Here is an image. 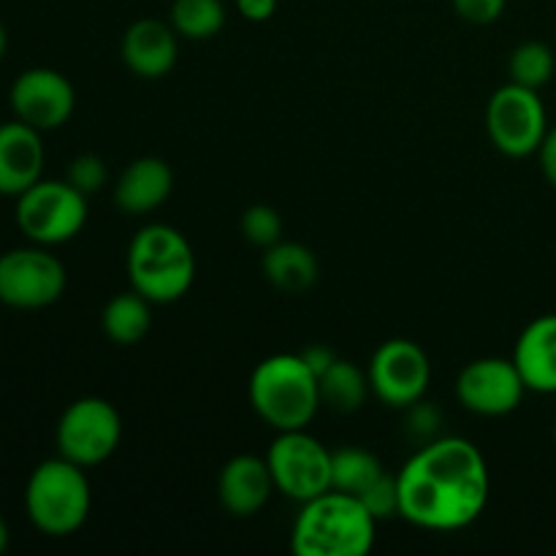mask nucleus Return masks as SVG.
<instances>
[{
  "label": "nucleus",
  "instance_id": "bb28decb",
  "mask_svg": "<svg viewBox=\"0 0 556 556\" xmlns=\"http://www.w3.org/2000/svg\"><path fill=\"white\" fill-rule=\"evenodd\" d=\"M358 500L367 505V510L378 521L400 516V486H396V476H389V472H386V476Z\"/></svg>",
  "mask_w": 556,
  "mask_h": 556
},
{
  "label": "nucleus",
  "instance_id": "412c9836",
  "mask_svg": "<svg viewBox=\"0 0 556 556\" xmlns=\"http://www.w3.org/2000/svg\"><path fill=\"white\" fill-rule=\"evenodd\" d=\"M320 402L337 413H356L367 402L369 391V375L358 364L345 362V358H334L326 367V372L318 378Z\"/></svg>",
  "mask_w": 556,
  "mask_h": 556
},
{
  "label": "nucleus",
  "instance_id": "9d476101",
  "mask_svg": "<svg viewBox=\"0 0 556 556\" xmlns=\"http://www.w3.org/2000/svg\"><path fill=\"white\" fill-rule=\"evenodd\" d=\"M369 386L383 405L402 407L424 400L432 380V362L418 342L396 337L386 340L369 362Z\"/></svg>",
  "mask_w": 556,
  "mask_h": 556
},
{
  "label": "nucleus",
  "instance_id": "f3484780",
  "mask_svg": "<svg viewBox=\"0 0 556 556\" xmlns=\"http://www.w3.org/2000/svg\"><path fill=\"white\" fill-rule=\"evenodd\" d=\"M174 190V172L163 157H139L117 179L114 204L125 215H150L163 206Z\"/></svg>",
  "mask_w": 556,
  "mask_h": 556
},
{
  "label": "nucleus",
  "instance_id": "5701e85b",
  "mask_svg": "<svg viewBox=\"0 0 556 556\" xmlns=\"http://www.w3.org/2000/svg\"><path fill=\"white\" fill-rule=\"evenodd\" d=\"M223 25H226L223 0H174L172 3V27L177 36L206 41L217 36Z\"/></svg>",
  "mask_w": 556,
  "mask_h": 556
},
{
  "label": "nucleus",
  "instance_id": "dca6fc26",
  "mask_svg": "<svg viewBox=\"0 0 556 556\" xmlns=\"http://www.w3.org/2000/svg\"><path fill=\"white\" fill-rule=\"evenodd\" d=\"M123 63L141 79H161L177 63V30L161 20H139L119 43Z\"/></svg>",
  "mask_w": 556,
  "mask_h": 556
},
{
  "label": "nucleus",
  "instance_id": "f8f14e48",
  "mask_svg": "<svg viewBox=\"0 0 556 556\" xmlns=\"http://www.w3.org/2000/svg\"><path fill=\"white\" fill-rule=\"evenodd\" d=\"M527 394L525 378L514 358H476L456 378V396L476 416H508Z\"/></svg>",
  "mask_w": 556,
  "mask_h": 556
},
{
  "label": "nucleus",
  "instance_id": "20e7f679",
  "mask_svg": "<svg viewBox=\"0 0 556 556\" xmlns=\"http://www.w3.org/2000/svg\"><path fill=\"white\" fill-rule=\"evenodd\" d=\"M130 288L152 304H172L195 280V253L182 231L166 223L141 228L128 248Z\"/></svg>",
  "mask_w": 556,
  "mask_h": 556
},
{
  "label": "nucleus",
  "instance_id": "a878e982",
  "mask_svg": "<svg viewBox=\"0 0 556 556\" xmlns=\"http://www.w3.org/2000/svg\"><path fill=\"white\" fill-rule=\"evenodd\" d=\"M106 179H109L106 163H103V157L92 155V152L76 157L68 168V182L85 195L98 193V190L106 185Z\"/></svg>",
  "mask_w": 556,
  "mask_h": 556
},
{
  "label": "nucleus",
  "instance_id": "7ed1b4c3",
  "mask_svg": "<svg viewBox=\"0 0 556 556\" xmlns=\"http://www.w3.org/2000/svg\"><path fill=\"white\" fill-rule=\"evenodd\" d=\"M248 396L258 418L277 432L309 427L320 402L318 375L307 367L302 353H275L250 375Z\"/></svg>",
  "mask_w": 556,
  "mask_h": 556
},
{
  "label": "nucleus",
  "instance_id": "0eeeda50",
  "mask_svg": "<svg viewBox=\"0 0 556 556\" xmlns=\"http://www.w3.org/2000/svg\"><path fill=\"white\" fill-rule=\"evenodd\" d=\"M54 440L63 459L79 467H96L117 451L123 440V418L112 402L85 396L65 407Z\"/></svg>",
  "mask_w": 556,
  "mask_h": 556
},
{
  "label": "nucleus",
  "instance_id": "a211bd4d",
  "mask_svg": "<svg viewBox=\"0 0 556 556\" xmlns=\"http://www.w3.org/2000/svg\"><path fill=\"white\" fill-rule=\"evenodd\" d=\"M514 364L525 378L527 391L556 394V315H541L519 334Z\"/></svg>",
  "mask_w": 556,
  "mask_h": 556
},
{
  "label": "nucleus",
  "instance_id": "72a5a7b5",
  "mask_svg": "<svg viewBox=\"0 0 556 556\" xmlns=\"http://www.w3.org/2000/svg\"><path fill=\"white\" fill-rule=\"evenodd\" d=\"M5 43H9V36H5V27H3V22H0V58H3V52H5Z\"/></svg>",
  "mask_w": 556,
  "mask_h": 556
},
{
  "label": "nucleus",
  "instance_id": "9b49d317",
  "mask_svg": "<svg viewBox=\"0 0 556 556\" xmlns=\"http://www.w3.org/2000/svg\"><path fill=\"white\" fill-rule=\"evenodd\" d=\"M65 291V266L41 248L0 255V302L16 309H41Z\"/></svg>",
  "mask_w": 556,
  "mask_h": 556
},
{
  "label": "nucleus",
  "instance_id": "f257e3e1",
  "mask_svg": "<svg viewBox=\"0 0 556 556\" xmlns=\"http://www.w3.org/2000/svg\"><path fill=\"white\" fill-rule=\"evenodd\" d=\"M400 516L421 530L454 532L470 527L489 503V465L465 438H434L396 472Z\"/></svg>",
  "mask_w": 556,
  "mask_h": 556
},
{
  "label": "nucleus",
  "instance_id": "6ab92c4d",
  "mask_svg": "<svg viewBox=\"0 0 556 556\" xmlns=\"http://www.w3.org/2000/svg\"><path fill=\"white\" fill-rule=\"evenodd\" d=\"M264 275L277 291L304 293L318 280V258L299 242H277L264 250Z\"/></svg>",
  "mask_w": 556,
  "mask_h": 556
},
{
  "label": "nucleus",
  "instance_id": "4468645a",
  "mask_svg": "<svg viewBox=\"0 0 556 556\" xmlns=\"http://www.w3.org/2000/svg\"><path fill=\"white\" fill-rule=\"evenodd\" d=\"M275 478H271L266 456L239 454L226 462L217 478V497L220 505L237 519H250L269 503L275 492Z\"/></svg>",
  "mask_w": 556,
  "mask_h": 556
},
{
  "label": "nucleus",
  "instance_id": "ddd939ff",
  "mask_svg": "<svg viewBox=\"0 0 556 556\" xmlns=\"http://www.w3.org/2000/svg\"><path fill=\"white\" fill-rule=\"evenodd\" d=\"M76 106V92L60 71L30 68L16 76L11 87V109L16 119L36 130H54L68 123Z\"/></svg>",
  "mask_w": 556,
  "mask_h": 556
},
{
  "label": "nucleus",
  "instance_id": "6e6552de",
  "mask_svg": "<svg viewBox=\"0 0 556 556\" xmlns=\"http://www.w3.org/2000/svg\"><path fill=\"white\" fill-rule=\"evenodd\" d=\"M277 492L299 505L331 489V451L304 429L277 432L266 454Z\"/></svg>",
  "mask_w": 556,
  "mask_h": 556
},
{
  "label": "nucleus",
  "instance_id": "2f4dec72",
  "mask_svg": "<svg viewBox=\"0 0 556 556\" xmlns=\"http://www.w3.org/2000/svg\"><path fill=\"white\" fill-rule=\"evenodd\" d=\"M302 356H304V362H307V367L313 369V372L318 375V378L326 372V367H329V364L337 358L334 353L329 351V348H320V345L307 348V351H304Z\"/></svg>",
  "mask_w": 556,
  "mask_h": 556
},
{
  "label": "nucleus",
  "instance_id": "f03ea898",
  "mask_svg": "<svg viewBox=\"0 0 556 556\" xmlns=\"http://www.w3.org/2000/svg\"><path fill=\"white\" fill-rule=\"evenodd\" d=\"M378 519L358 497L345 492L318 494L302 503L291 530L296 556H364L372 552Z\"/></svg>",
  "mask_w": 556,
  "mask_h": 556
},
{
  "label": "nucleus",
  "instance_id": "473e14b6",
  "mask_svg": "<svg viewBox=\"0 0 556 556\" xmlns=\"http://www.w3.org/2000/svg\"><path fill=\"white\" fill-rule=\"evenodd\" d=\"M5 546H9V527H5V521L0 519V554L5 552Z\"/></svg>",
  "mask_w": 556,
  "mask_h": 556
},
{
  "label": "nucleus",
  "instance_id": "c85d7f7f",
  "mask_svg": "<svg viewBox=\"0 0 556 556\" xmlns=\"http://www.w3.org/2000/svg\"><path fill=\"white\" fill-rule=\"evenodd\" d=\"M407 410H410V418H407V424H410V427L416 429L418 434H424V438H432V434L438 432V427H440L438 407L421 400V402H416V405L407 407Z\"/></svg>",
  "mask_w": 556,
  "mask_h": 556
},
{
  "label": "nucleus",
  "instance_id": "b1692460",
  "mask_svg": "<svg viewBox=\"0 0 556 556\" xmlns=\"http://www.w3.org/2000/svg\"><path fill=\"white\" fill-rule=\"evenodd\" d=\"M556 71V58L552 49L541 41H525L510 52L508 74L514 85L530 87V90H541L552 81Z\"/></svg>",
  "mask_w": 556,
  "mask_h": 556
},
{
  "label": "nucleus",
  "instance_id": "f704fd0d",
  "mask_svg": "<svg viewBox=\"0 0 556 556\" xmlns=\"http://www.w3.org/2000/svg\"><path fill=\"white\" fill-rule=\"evenodd\" d=\"M554 440H556V427H554Z\"/></svg>",
  "mask_w": 556,
  "mask_h": 556
},
{
  "label": "nucleus",
  "instance_id": "1a4fd4ad",
  "mask_svg": "<svg viewBox=\"0 0 556 556\" xmlns=\"http://www.w3.org/2000/svg\"><path fill=\"white\" fill-rule=\"evenodd\" d=\"M486 134L503 155H535L548 134L546 106L538 90L514 81L500 87L486 103Z\"/></svg>",
  "mask_w": 556,
  "mask_h": 556
},
{
  "label": "nucleus",
  "instance_id": "393cba45",
  "mask_svg": "<svg viewBox=\"0 0 556 556\" xmlns=\"http://www.w3.org/2000/svg\"><path fill=\"white\" fill-rule=\"evenodd\" d=\"M242 233L253 248H271L282 239V217L269 204L248 206V212L242 215Z\"/></svg>",
  "mask_w": 556,
  "mask_h": 556
},
{
  "label": "nucleus",
  "instance_id": "39448f33",
  "mask_svg": "<svg viewBox=\"0 0 556 556\" xmlns=\"http://www.w3.org/2000/svg\"><path fill=\"white\" fill-rule=\"evenodd\" d=\"M92 494L85 467L68 459H49L33 470L25 489V508L43 535H74L90 516Z\"/></svg>",
  "mask_w": 556,
  "mask_h": 556
},
{
  "label": "nucleus",
  "instance_id": "423d86ee",
  "mask_svg": "<svg viewBox=\"0 0 556 556\" xmlns=\"http://www.w3.org/2000/svg\"><path fill=\"white\" fill-rule=\"evenodd\" d=\"M16 199V223L22 233L38 244L68 242L87 223V195L79 193L68 179H38Z\"/></svg>",
  "mask_w": 556,
  "mask_h": 556
},
{
  "label": "nucleus",
  "instance_id": "4be33fe9",
  "mask_svg": "<svg viewBox=\"0 0 556 556\" xmlns=\"http://www.w3.org/2000/svg\"><path fill=\"white\" fill-rule=\"evenodd\" d=\"M383 476V462L372 451L358 448V445H342L331 451V489L337 492L364 497Z\"/></svg>",
  "mask_w": 556,
  "mask_h": 556
},
{
  "label": "nucleus",
  "instance_id": "2eb2a0df",
  "mask_svg": "<svg viewBox=\"0 0 556 556\" xmlns=\"http://www.w3.org/2000/svg\"><path fill=\"white\" fill-rule=\"evenodd\" d=\"M41 130L27 123L0 125V195H22L41 179Z\"/></svg>",
  "mask_w": 556,
  "mask_h": 556
},
{
  "label": "nucleus",
  "instance_id": "cd10ccee",
  "mask_svg": "<svg viewBox=\"0 0 556 556\" xmlns=\"http://www.w3.org/2000/svg\"><path fill=\"white\" fill-rule=\"evenodd\" d=\"M508 0H454L456 14L470 25H492L503 16Z\"/></svg>",
  "mask_w": 556,
  "mask_h": 556
},
{
  "label": "nucleus",
  "instance_id": "7c9ffc66",
  "mask_svg": "<svg viewBox=\"0 0 556 556\" xmlns=\"http://www.w3.org/2000/svg\"><path fill=\"white\" fill-rule=\"evenodd\" d=\"M538 155H541V168H543V177L548 179V185L556 188V128H552L546 134V139H543L541 150H538Z\"/></svg>",
  "mask_w": 556,
  "mask_h": 556
},
{
  "label": "nucleus",
  "instance_id": "aec40b11",
  "mask_svg": "<svg viewBox=\"0 0 556 556\" xmlns=\"http://www.w3.org/2000/svg\"><path fill=\"white\" fill-rule=\"evenodd\" d=\"M101 326L103 334L117 345H136L152 329V302L136 291L117 293L103 307Z\"/></svg>",
  "mask_w": 556,
  "mask_h": 556
},
{
  "label": "nucleus",
  "instance_id": "c756f323",
  "mask_svg": "<svg viewBox=\"0 0 556 556\" xmlns=\"http://www.w3.org/2000/svg\"><path fill=\"white\" fill-rule=\"evenodd\" d=\"M237 9L248 22H266L275 16L277 0H237Z\"/></svg>",
  "mask_w": 556,
  "mask_h": 556
}]
</instances>
